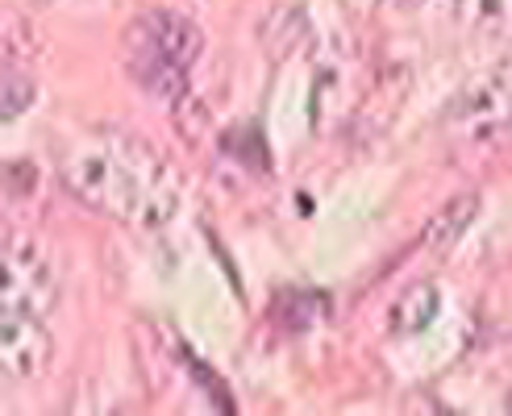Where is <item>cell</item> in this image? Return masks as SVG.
Masks as SVG:
<instances>
[{
    "mask_svg": "<svg viewBox=\"0 0 512 416\" xmlns=\"http://www.w3.org/2000/svg\"><path fill=\"white\" fill-rule=\"evenodd\" d=\"M383 5H388V9H417L421 0H383Z\"/></svg>",
    "mask_w": 512,
    "mask_h": 416,
    "instance_id": "cell-12",
    "label": "cell"
},
{
    "mask_svg": "<svg viewBox=\"0 0 512 416\" xmlns=\"http://www.w3.org/2000/svg\"><path fill=\"white\" fill-rule=\"evenodd\" d=\"M63 184L75 200L134 229H163L179 208V175L163 154L121 129L92 134L63 154Z\"/></svg>",
    "mask_w": 512,
    "mask_h": 416,
    "instance_id": "cell-1",
    "label": "cell"
},
{
    "mask_svg": "<svg viewBox=\"0 0 512 416\" xmlns=\"http://www.w3.org/2000/svg\"><path fill=\"white\" fill-rule=\"evenodd\" d=\"M55 358V337L34 312H9L0 308V367L13 379H38L46 375Z\"/></svg>",
    "mask_w": 512,
    "mask_h": 416,
    "instance_id": "cell-5",
    "label": "cell"
},
{
    "mask_svg": "<svg viewBox=\"0 0 512 416\" xmlns=\"http://www.w3.org/2000/svg\"><path fill=\"white\" fill-rule=\"evenodd\" d=\"M446 125L463 134H492V129H512V55L479 71L471 84H463L446 109Z\"/></svg>",
    "mask_w": 512,
    "mask_h": 416,
    "instance_id": "cell-4",
    "label": "cell"
},
{
    "mask_svg": "<svg viewBox=\"0 0 512 416\" xmlns=\"http://www.w3.org/2000/svg\"><path fill=\"white\" fill-rule=\"evenodd\" d=\"M475 217H479V196H475V192H458V196H450V200L438 208V213L425 221V229H421V246H425L429 254H446V250H454V242H463V233L475 225Z\"/></svg>",
    "mask_w": 512,
    "mask_h": 416,
    "instance_id": "cell-6",
    "label": "cell"
},
{
    "mask_svg": "<svg viewBox=\"0 0 512 416\" xmlns=\"http://www.w3.org/2000/svg\"><path fill=\"white\" fill-rule=\"evenodd\" d=\"M508 408H512V396H508Z\"/></svg>",
    "mask_w": 512,
    "mask_h": 416,
    "instance_id": "cell-13",
    "label": "cell"
},
{
    "mask_svg": "<svg viewBox=\"0 0 512 416\" xmlns=\"http://www.w3.org/2000/svg\"><path fill=\"white\" fill-rule=\"evenodd\" d=\"M442 308V292L433 288V283H413V288H404L400 300L392 304V333H421L425 325H433Z\"/></svg>",
    "mask_w": 512,
    "mask_h": 416,
    "instance_id": "cell-8",
    "label": "cell"
},
{
    "mask_svg": "<svg viewBox=\"0 0 512 416\" xmlns=\"http://www.w3.org/2000/svg\"><path fill=\"white\" fill-rule=\"evenodd\" d=\"M200 55V25L175 9H150L125 34V67L150 96L167 104L188 100V75Z\"/></svg>",
    "mask_w": 512,
    "mask_h": 416,
    "instance_id": "cell-2",
    "label": "cell"
},
{
    "mask_svg": "<svg viewBox=\"0 0 512 416\" xmlns=\"http://www.w3.org/2000/svg\"><path fill=\"white\" fill-rule=\"evenodd\" d=\"M304 38H309V17L296 13V9H275L271 21L263 25V42L271 46L275 59H288Z\"/></svg>",
    "mask_w": 512,
    "mask_h": 416,
    "instance_id": "cell-9",
    "label": "cell"
},
{
    "mask_svg": "<svg viewBox=\"0 0 512 416\" xmlns=\"http://www.w3.org/2000/svg\"><path fill=\"white\" fill-rule=\"evenodd\" d=\"M38 100V84L30 75H21L13 63H5V84H0V121H17L21 113H30Z\"/></svg>",
    "mask_w": 512,
    "mask_h": 416,
    "instance_id": "cell-10",
    "label": "cell"
},
{
    "mask_svg": "<svg viewBox=\"0 0 512 416\" xmlns=\"http://www.w3.org/2000/svg\"><path fill=\"white\" fill-rule=\"evenodd\" d=\"M454 21L475 38H512V0H454Z\"/></svg>",
    "mask_w": 512,
    "mask_h": 416,
    "instance_id": "cell-7",
    "label": "cell"
},
{
    "mask_svg": "<svg viewBox=\"0 0 512 416\" xmlns=\"http://www.w3.org/2000/svg\"><path fill=\"white\" fill-rule=\"evenodd\" d=\"M38 184V171L30 163H21V159H9L5 163V192L17 200V196H30Z\"/></svg>",
    "mask_w": 512,
    "mask_h": 416,
    "instance_id": "cell-11",
    "label": "cell"
},
{
    "mask_svg": "<svg viewBox=\"0 0 512 416\" xmlns=\"http://www.w3.org/2000/svg\"><path fill=\"white\" fill-rule=\"evenodd\" d=\"M63 296V267L38 233L9 225L0 242V308L46 317Z\"/></svg>",
    "mask_w": 512,
    "mask_h": 416,
    "instance_id": "cell-3",
    "label": "cell"
}]
</instances>
